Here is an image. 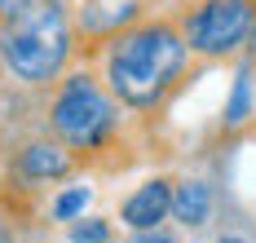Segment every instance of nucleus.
Here are the masks:
<instances>
[{
  "instance_id": "f257e3e1",
  "label": "nucleus",
  "mask_w": 256,
  "mask_h": 243,
  "mask_svg": "<svg viewBox=\"0 0 256 243\" xmlns=\"http://www.w3.org/2000/svg\"><path fill=\"white\" fill-rule=\"evenodd\" d=\"M186 36L172 22H142L124 31L110 58H106V84L110 93L132 110H154L181 80L186 66Z\"/></svg>"
},
{
  "instance_id": "f03ea898",
  "label": "nucleus",
  "mask_w": 256,
  "mask_h": 243,
  "mask_svg": "<svg viewBox=\"0 0 256 243\" xmlns=\"http://www.w3.org/2000/svg\"><path fill=\"white\" fill-rule=\"evenodd\" d=\"M71 58V22L58 0H26L0 18V62L22 84H49Z\"/></svg>"
},
{
  "instance_id": "7ed1b4c3",
  "label": "nucleus",
  "mask_w": 256,
  "mask_h": 243,
  "mask_svg": "<svg viewBox=\"0 0 256 243\" xmlns=\"http://www.w3.org/2000/svg\"><path fill=\"white\" fill-rule=\"evenodd\" d=\"M49 124L71 150H102L115 137V102L93 76H66L49 106Z\"/></svg>"
},
{
  "instance_id": "20e7f679",
  "label": "nucleus",
  "mask_w": 256,
  "mask_h": 243,
  "mask_svg": "<svg viewBox=\"0 0 256 243\" xmlns=\"http://www.w3.org/2000/svg\"><path fill=\"white\" fill-rule=\"evenodd\" d=\"M256 22V0H199L186 14V49L199 58H226L234 54Z\"/></svg>"
},
{
  "instance_id": "39448f33",
  "label": "nucleus",
  "mask_w": 256,
  "mask_h": 243,
  "mask_svg": "<svg viewBox=\"0 0 256 243\" xmlns=\"http://www.w3.org/2000/svg\"><path fill=\"white\" fill-rule=\"evenodd\" d=\"M168 212H172V182H164V177L137 186L124 199V226H132V230H154Z\"/></svg>"
},
{
  "instance_id": "423d86ee",
  "label": "nucleus",
  "mask_w": 256,
  "mask_h": 243,
  "mask_svg": "<svg viewBox=\"0 0 256 243\" xmlns=\"http://www.w3.org/2000/svg\"><path fill=\"white\" fill-rule=\"evenodd\" d=\"M18 172L31 182H49V177H66L71 172V155L53 142H31L22 155H18Z\"/></svg>"
},
{
  "instance_id": "0eeeda50",
  "label": "nucleus",
  "mask_w": 256,
  "mask_h": 243,
  "mask_svg": "<svg viewBox=\"0 0 256 243\" xmlns=\"http://www.w3.org/2000/svg\"><path fill=\"white\" fill-rule=\"evenodd\" d=\"M172 212H177V221H186V226H204L208 212H212V190H208L204 182H186V186L172 194Z\"/></svg>"
},
{
  "instance_id": "6e6552de",
  "label": "nucleus",
  "mask_w": 256,
  "mask_h": 243,
  "mask_svg": "<svg viewBox=\"0 0 256 243\" xmlns=\"http://www.w3.org/2000/svg\"><path fill=\"white\" fill-rule=\"evenodd\" d=\"M248 106H252V76L243 71L238 84H234V102L226 106V120H230V124H243V120H248Z\"/></svg>"
},
{
  "instance_id": "1a4fd4ad",
  "label": "nucleus",
  "mask_w": 256,
  "mask_h": 243,
  "mask_svg": "<svg viewBox=\"0 0 256 243\" xmlns=\"http://www.w3.org/2000/svg\"><path fill=\"white\" fill-rule=\"evenodd\" d=\"M84 199H88V190H84V186L66 190V194H62V199L53 204V216H58V221H71V216H76L80 208H84Z\"/></svg>"
},
{
  "instance_id": "9d476101",
  "label": "nucleus",
  "mask_w": 256,
  "mask_h": 243,
  "mask_svg": "<svg viewBox=\"0 0 256 243\" xmlns=\"http://www.w3.org/2000/svg\"><path fill=\"white\" fill-rule=\"evenodd\" d=\"M106 226H76V243H102Z\"/></svg>"
},
{
  "instance_id": "9b49d317",
  "label": "nucleus",
  "mask_w": 256,
  "mask_h": 243,
  "mask_svg": "<svg viewBox=\"0 0 256 243\" xmlns=\"http://www.w3.org/2000/svg\"><path fill=\"white\" fill-rule=\"evenodd\" d=\"M132 243H172V239H168V234L154 226V230H137V239H132Z\"/></svg>"
},
{
  "instance_id": "f8f14e48",
  "label": "nucleus",
  "mask_w": 256,
  "mask_h": 243,
  "mask_svg": "<svg viewBox=\"0 0 256 243\" xmlns=\"http://www.w3.org/2000/svg\"><path fill=\"white\" fill-rule=\"evenodd\" d=\"M248 40H252V58H256V22H252V31H248Z\"/></svg>"
},
{
  "instance_id": "ddd939ff",
  "label": "nucleus",
  "mask_w": 256,
  "mask_h": 243,
  "mask_svg": "<svg viewBox=\"0 0 256 243\" xmlns=\"http://www.w3.org/2000/svg\"><path fill=\"white\" fill-rule=\"evenodd\" d=\"M216 243H248V239H234V234H226V239H216Z\"/></svg>"
}]
</instances>
